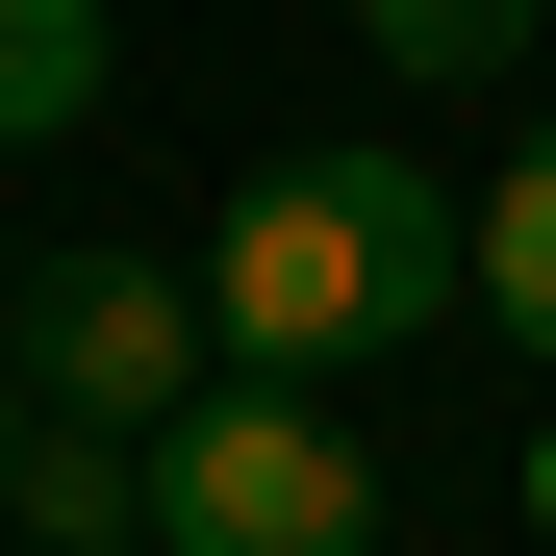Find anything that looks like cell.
Returning <instances> with one entry per match:
<instances>
[{
  "mask_svg": "<svg viewBox=\"0 0 556 556\" xmlns=\"http://www.w3.org/2000/svg\"><path fill=\"white\" fill-rule=\"evenodd\" d=\"M152 556H380V455L304 380H203L152 430Z\"/></svg>",
  "mask_w": 556,
  "mask_h": 556,
  "instance_id": "obj_3",
  "label": "cell"
},
{
  "mask_svg": "<svg viewBox=\"0 0 556 556\" xmlns=\"http://www.w3.org/2000/svg\"><path fill=\"white\" fill-rule=\"evenodd\" d=\"M481 304V203L430 152H253L203 228V329L228 380H354V354H430Z\"/></svg>",
  "mask_w": 556,
  "mask_h": 556,
  "instance_id": "obj_1",
  "label": "cell"
},
{
  "mask_svg": "<svg viewBox=\"0 0 556 556\" xmlns=\"http://www.w3.org/2000/svg\"><path fill=\"white\" fill-rule=\"evenodd\" d=\"M0 380H26V430H177L228 380V329H203V253H26L0 278Z\"/></svg>",
  "mask_w": 556,
  "mask_h": 556,
  "instance_id": "obj_2",
  "label": "cell"
},
{
  "mask_svg": "<svg viewBox=\"0 0 556 556\" xmlns=\"http://www.w3.org/2000/svg\"><path fill=\"white\" fill-rule=\"evenodd\" d=\"M481 329H531V354H556V127L481 177Z\"/></svg>",
  "mask_w": 556,
  "mask_h": 556,
  "instance_id": "obj_6",
  "label": "cell"
},
{
  "mask_svg": "<svg viewBox=\"0 0 556 556\" xmlns=\"http://www.w3.org/2000/svg\"><path fill=\"white\" fill-rule=\"evenodd\" d=\"M531 26H556V0H354L380 76H531Z\"/></svg>",
  "mask_w": 556,
  "mask_h": 556,
  "instance_id": "obj_7",
  "label": "cell"
},
{
  "mask_svg": "<svg viewBox=\"0 0 556 556\" xmlns=\"http://www.w3.org/2000/svg\"><path fill=\"white\" fill-rule=\"evenodd\" d=\"M531 506H556V430H531Z\"/></svg>",
  "mask_w": 556,
  "mask_h": 556,
  "instance_id": "obj_9",
  "label": "cell"
},
{
  "mask_svg": "<svg viewBox=\"0 0 556 556\" xmlns=\"http://www.w3.org/2000/svg\"><path fill=\"white\" fill-rule=\"evenodd\" d=\"M0 506H26V556H152V455H127V430H26Z\"/></svg>",
  "mask_w": 556,
  "mask_h": 556,
  "instance_id": "obj_4",
  "label": "cell"
},
{
  "mask_svg": "<svg viewBox=\"0 0 556 556\" xmlns=\"http://www.w3.org/2000/svg\"><path fill=\"white\" fill-rule=\"evenodd\" d=\"M102 76H127V26H102V0H0V152H51Z\"/></svg>",
  "mask_w": 556,
  "mask_h": 556,
  "instance_id": "obj_5",
  "label": "cell"
},
{
  "mask_svg": "<svg viewBox=\"0 0 556 556\" xmlns=\"http://www.w3.org/2000/svg\"><path fill=\"white\" fill-rule=\"evenodd\" d=\"M0 481H26V380H0Z\"/></svg>",
  "mask_w": 556,
  "mask_h": 556,
  "instance_id": "obj_8",
  "label": "cell"
}]
</instances>
